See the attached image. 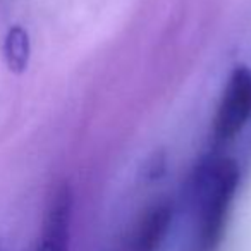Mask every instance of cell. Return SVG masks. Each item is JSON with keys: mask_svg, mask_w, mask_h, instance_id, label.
<instances>
[{"mask_svg": "<svg viewBox=\"0 0 251 251\" xmlns=\"http://www.w3.org/2000/svg\"><path fill=\"white\" fill-rule=\"evenodd\" d=\"M239 179V165L229 157H208L193 172L189 182L193 251H219Z\"/></svg>", "mask_w": 251, "mask_h": 251, "instance_id": "cell-1", "label": "cell"}, {"mask_svg": "<svg viewBox=\"0 0 251 251\" xmlns=\"http://www.w3.org/2000/svg\"><path fill=\"white\" fill-rule=\"evenodd\" d=\"M251 119V69L236 66L230 73L213 117V138L220 143L236 138Z\"/></svg>", "mask_w": 251, "mask_h": 251, "instance_id": "cell-2", "label": "cell"}, {"mask_svg": "<svg viewBox=\"0 0 251 251\" xmlns=\"http://www.w3.org/2000/svg\"><path fill=\"white\" fill-rule=\"evenodd\" d=\"M71 220H73V195L67 186L53 193L43 219L42 234L33 251H69Z\"/></svg>", "mask_w": 251, "mask_h": 251, "instance_id": "cell-3", "label": "cell"}, {"mask_svg": "<svg viewBox=\"0 0 251 251\" xmlns=\"http://www.w3.org/2000/svg\"><path fill=\"white\" fill-rule=\"evenodd\" d=\"M172 222L169 203H158L145 213L134 236V251H155L165 239Z\"/></svg>", "mask_w": 251, "mask_h": 251, "instance_id": "cell-4", "label": "cell"}, {"mask_svg": "<svg viewBox=\"0 0 251 251\" xmlns=\"http://www.w3.org/2000/svg\"><path fill=\"white\" fill-rule=\"evenodd\" d=\"M29 52L31 47L26 29L21 26H12L4 42V57L9 69L16 74L25 73L29 62Z\"/></svg>", "mask_w": 251, "mask_h": 251, "instance_id": "cell-5", "label": "cell"}]
</instances>
